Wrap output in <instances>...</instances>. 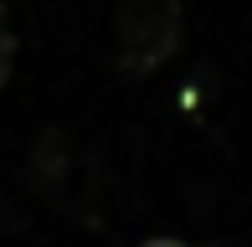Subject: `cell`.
<instances>
[{"label": "cell", "instance_id": "obj_3", "mask_svg": "<svg viewBox=\"0 0 252 247\" xmlns=\"http://www.w3.org/2000/svg\"><path fill=\"white\" fill-rule=\"evenodd\" d=\"M144 247H186V242H175V237H155V242H144Z\"/></svg>", "mask_w": 252, "mask_h": 247}, {"label": "cell", "instance_id": "obj_1", "mask_svg": "<svg viewBox=\"0 0 252 247\" xmlns=\"http://www.w3.org/2000/svg\"><path fill=\"white\" fill-rule=\"evenodd\" d=\"M180 41V0H119L113 5V47L124 77H150L170 62Z\"/></svg>", "mask_w": 252, "mask_h": 247}, {"label": "cell", "instance_id": "obj_2", "mask_svg": "<svg viewBox=\"0 0 252 247\" xmlns=\"http://www.w3.org/2000/svg\"><path fill=\"white\" fill-rule=\"evenodd\" d=\"M10 62H16V41H10V31L0 26V88H5V77H10Z\"/></svg>", "mask_w": 252, "mask_h": 247}]
</instances>
